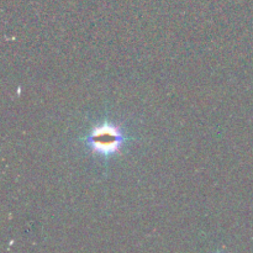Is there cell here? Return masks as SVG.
I'll return each mask as SVG.
<instances>
[{"label":"cell","instance_id":"6da1fadb","mask_svg":"<svg viewBox=\"0 0 253 253\" xmlns=\"http://www.w3.org/2000/svg\"><path fill=\"white\" fill-rule=\"evenodd\" d=\"M132 141L130 128L121 121L108 116L89 125L85 132L79 136V142L89 156L104 163L118 157Z\"/></svg>","mask_w":253,"mask_h":253}]
</instances>
